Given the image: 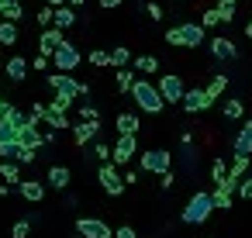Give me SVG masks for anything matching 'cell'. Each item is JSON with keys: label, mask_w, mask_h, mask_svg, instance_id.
Returning a JSON list of instances; mask_svg holds the SVG:
<instances>
[{"label": "cell", "mask_w": 252, "mask_h": 238, "mask_svg": "<svg viewBox=\"0 0 252 238\" xmlns=\"http://www.w3.org/2000/svg\"><path fill=\"white\" fill-rule=\"evenodd\" d=\"M4 118H7V121H11V124H14L18 131H21V128L28 124V114H21L18 107H7V114H4Z\"/></svg>", "instance_id": "obj_33"}, {"label": "cell", "mask_w": 252, "mask_h": 238, "mask_svg": "<svg viewBox=\"0 0 252 238\" xmlns=\"http://www.w3.org/2000/svg\"><path fill=\"white\" fill-rule=\"evenodd\" d=\"M0 18H4V21H11V25H18V21L25 18V11H21V4H18V0H11V4H4V7H0Z\"/></svg>", "instance_id": "obj_21"}, {"label": "cell", "mask_w": 252, "mask_h": 238, "mask_svg": "<svg viewBox=\"0 0 252 238\" xmlns=\"http://www.w3.org/2000/svg\"><path fill=\"white\" fill-rule=\"evenodd\" d=\"M76 231H80L83 238H114L111 228H107L104 221H97V217H80V221H76Z\"/></svg>", "instance_id": "obj_9"}, {"label": "cell", "mask_w": 252, "mask_h": 238, "mask_svg": "<svg viewBox=\"0 0 252 238\" xmlns=\"http://www.w3.org/2000/svg\"><path fill=\"white\" fill-rule=\"evenodd\" d=\"M45 104H32V111H28V124H38V121H45Z\"/></svg>", "instance_id": "obj_37"}, {"label": "cell", "mask_w": 252, "mask_h": 238, "mask_svg": "<svg viewBox=\"0 0 252 238\" xmlns=\"http://www.w3.org/2000/svg\"><path fill=\"white\" fill-rule=\"evenodd\" d=\"M231 4H235V0H231Z\"/></svg>", "instance_id": "obj_56"}, {"label": "cell", "mask_w": 252, "mask_h": 238, "mask_svg": "<svg viewBox=\"0 0 252 238\" xmlns=\"http://www.w3.org/2000/svg\"><path fill=\"white\" fill-rule=\"evenodd\" d=\"M73 21H76V11H73V7H56V18H52V25H56L59 31H63V28H69Z\"/></svg>", "instance_id": "obj_20"}, {"label": "cell", "mask_w": 252, "mask_h": 238, "mask_svg": "<svg viewBox=\"0 0 252 238\" xmlns=\"http://www.w3.org/2000/svg\"><path fill=\"white\" fill-rule=\"evenodd\" d=\"M131 87H135V73L121 69V73H118V90H121V93H131Z\"/></svg>", "instance_id": "obj_32"}, {"label": "cell", "mask_w": 252, "mask_h": 238, "mask_svg": "<svg viewBox=\"0 0 252 238\" xmlns=\"http://www.w3.org/2000/svg\"><path fill=\"white\" fill-rule=\"evenodd\" d=\"M45 4H49V7H63V4H66V0H45Z\"/></svg>", "instance_id": "obj_50"}, {"label": "cell", "mask_w": 252, "mask_h": 238, "mask_svg": "<svg viewBox=\"0 0 252 238\" xmlns=\"http://www.w3.org/2000/svg\"><path fill=\"white\" fill-rule=\"evenodd\" d=\"M49 186L66 190V186H69V169H66V166H52V169H49Z\"/></svg>", "instance_id": "obj_17"}, {"label": "cell", "mask_w": 252, "mask_h": 238, "mask_svg": "<svg viewBox=\"0 0 252 238\" xmlns=\"http://www.w3.org/2000/svg\"><path fill=\"white\" fill-rule=\"evenodd\" d=\"M4 4H11V0H0V7H4Z\"/></svg>", "instance_id": "obj_55"}, {"label": "cell", "mask_w": 252, "mask_h": 238, "mask_svg": "<svg viewBox=\"0 0 252 238\" xmlns=\"http://www.w3.org/2000/svg\"><path fill=\"white\" fill-rule=\"evenodd\" d=\"M7 76L18 83V80H25L28 76V59H21V56H14L11 62H7Z\"/></svg>", "instance_id": "obj_19"}, {"label": "cell", "mask_w": 252, "mask_h": 238, "mask_svg": "<svg viewBox=\"0 0 252 238\" xmlns=\"http://www.w3.org/2000/svg\"><path fill=\"white\" fill-rule=\"evenodd\" d=\"M211 52H214V59H235V45L228 38H214L211 42Z\"/></svg>", "instance_id": "obj_18"}, {"label": "cell", "mask_w": 252, "mask_h": 238, "mask_svg": "<svg viewBox=\"0 0 252 238\" xmlns=\"http://www.w3.org/2000/svg\"><path fill=\"white\" fill-rule=\"evenodd\" d=\"M235 155H252V121L242 124V131L235 138Z\"/></svg>", "instance_id": "obj_16"}, {"label": "cell", "mask_w": 252, "mask_h": 238, "mask_svg": "<svg viewBox=\"0 0 252 238\" xmlns=\"http://www.w3.org/2000/svg\"><path fill=\"white\" fill-rule=\"evenodd\" d=\"M69 104H73L69 97H59V93H56V100L49 104V114H66V111H69Z\"/></svg>", "instance_id": "obj_34"}, {"label": "cell", "mask_w": 252, "mask_h": 238, "mask_svg": "<svg viewBox=\"0 0 252 238\" xmlns=\"http://www.w3.org/2000/svg\"><path fill=\"white\" fill-rule=\"evenodd\" d=\"M52 18H56V7H42V11L35 14V21H38L42 28H52Z\"/></svg>", "instance_id": "obj_35"}, {"label": "cell", "mask_w": 252, "mask_h": 238, "mask_svg": "<svg viewBox=\"0 0 252 238\" xmlns=\"http://www.w3.org/2000/svg\"><path fill=\"white\" fill-rule=\"evenodd\" d=\"M45 121H49L52 128H69V121H66V114H49V111H45Z\"/></svg>", "instance_id": "obj_40"}, {"label": "cell", "mask_w": 252, "mask_h": 238, "mask_svg": "<svg viewBox=\"0 0 252 238\" xmlns=\"http://www.w3.org/2000/svg\"><path fill=\"white\" fill-rule=\"evenodd\" d=\"M245 35H249V38H252V21H249V25H245Z\"/></svg>", "instance_id": "obj_54"}, {"label": "cell", "mask_w": 252, "mask_h": 238, "mask_svg": "<svg viewBox=\"0 0 252 238\" xmlns=\"http://www.w3.org/2000/svg\"><path fill=\"white\" fill-rule=\"evenodd\" d=\"M145 11H149V18H152V21H159V18H162V7H159V4H149Z\"/></svg>", "instance_id": "obj_47"}, {"label": "cell", "mask_w": 252, "mask_h": 238, "mask_svg": "<svg viewBox=\"0 0 252 238\" xmlns=\"http://www.w3.org/2000/svg\"><path fill=\"white\" fill-rule=\"evenodd\" d=\"M18 193H21L25 200L38 204V200L45 197V183H38V179H25V183H18Z\"/></svg>", "instance_id": "obj_15"}, {"label": "cell", "mask_w": 252, "mask_h": 238, "mask_svg": "<svg viewBox=\"0 0 252 238\" xmlns=\"http://www.w3.org/2000/svg\"><path fill=\"white\" fill-rule=\"evenodd\" d=\"M180 104H183V107H187V111H190V114H197V111H207V107H211V104H214V100H211V97H207V90H187V93H183V100H180Z\"/></svg>", "instance_id": "obj_10"}, {"label": "cell", "mask_w": 252, "mask_h": 238, "mask_svg": "<svg viewBox=\"0 0 252 238\" xmlns=\"http://www.w3.org/2000/svg\"><path fill=\"white\" fill-rule=\"evenodd\" d=\"M156 90H159V97H162V100H169V104H180V100H183V93H187V87H183V80H180L176 73H166V76L159 80V87H156Z\"/></svg>", "instance_id": "obj_6"}, {"label": "cell", "mask_w": 252, "mask_h": 238, "mask_svg": "<svg viewBox=\"0 0 252 238\" xmlns=\"http://www.w3.org/2000/svg\"><path fill=\"white\" fill-rule=\"evenodd\" d=\"M28 231H32V224H28V221H18L11 235H14V238H28Z\"/></svg>", "instance_id": "obj_44"}, {"label": "cell", "mask_w": 252, "mask_h": 238, "mask_svg": "<svg viewBox=\"0 0 252 238\" xmlns=\"http://www.w3.org/2000/svg\"><path fill=\"white\" fill-rule=\"evenodd\" d=\"M169 166H173V159H169V152L166 149H152V152H145L142 155V169L145 173H169Z\"/></svg>", "instance_id": "obj_7"}, {"label": "cell", "mask_w": 252, "mask_h": 238, "mask_svg": "<svg viewBox=\"0 0 252 238\" xmlns=\"http://www.w3.org/2000/svg\"><path fill=\"white\" fill-rule=\"evenodd\" d=\"M224 87H228V76L221 73V76H214V80L207 83V97H211V100H218V97L224 93Z\"/></svg>", "instance_id": "obj_24"}, {"label": "cell", "mask_w": 252, "mask_h": 238, "mask_svg": "<svg viewBox=\"0 0 252 238\" xmlns=\"http://www.w3.org/2000/svg\"><path fill=\"white\" fill-rule=\"evenodd\" d=\"M90 62H94V66H111V56L97 49V52H90Z\"/></svg>", "instance_id": "obj_42"}, {"label": "cell", "mask_w": 252, "mask_h": 238, "mask_svg": "<svg viewBox=\"0 0 252 238\" xmlns=\"http://www.w3.org/2000/svg\"><path fill=\"white\" fill-rule=\"evenodd\" d=\"M211 204H214V210H228V207H231V193H224V190L218 186V190L211 193Z\"/></svg>", "instance_id": "obj_29"}, {"label": "cell", "mask_w": 252, "mask_h": 238, "mask_svg": "<svg viewBox=\"0 0 252 238\" xmlns=\"http://www.w3.org/2000/svg\"><path fill=\"white\" fill-rule=\"evenodd\" d=\"M211 210H214L211 193H193V197L187 200V207H183V221H187V224H204V221L211 217Z\"/></svg>", "instance_id": "obj_3"}, {"label": "cell", "mask_w": 252, "mask_h": 238, "mask_svg": "<svg viewBox=\"0 0 252 238\" xmlns=\"http://www.w3.org/2000/svg\"><path fill=\"white\" fill-rule=\"evenodd\" d=\"M7 107H11L7 100H0V118H4V114H7Z\"/></svg>", "instance_id": "obj_51"}, {"label": "cell", "mask_w": 252, "mask_h": 238, "mask_svg": "<svg viewBox=\"0 0 252 238\" xmlns=\"http://www.w3.org/2000/svg\"><path fill=\"white\" fill-rule=\"evenodd\" d=\"M18 142H21L25 149H32V152H35V149H38V145L45 142V135H42V131H38L35 124H25V128L18 131Z\"/></svg>", "instance_id": "obj_14"}, {"label": "cell", "mask_w": 252, "mask_h": 238, "mask_svg": "<svg viewBox=\"0 0 252 238\" xmlns=\"http://www.w3.org/2000/svg\"><path fill=\"white\" fill-rule=\"evenodd\" d=\"M97 176H100V186H104V190H107L111 197H121V193H125V179H121V176L114 173V166H111V162H104Z\"/></svg>", "instance_id": "obj_8"}, {"label": "cell", "mask_w": 252, "mask_h": 238, "mask_svg": "<svg viewBox=\"0 0 252 238\" xmlns=\"http://www.w3.org/2000/svg\"><path fill=\"white\" fill-rule=\"evenodd\" d=\"M7 193H11V186H7V183H0V197H7Z\"/></svg>", "instance_id": "obj_52"}, {"label": "cell", "mask_w": 252, "mask_h": 238, "mask_svg": "<svg viewBox=\"0 0 252 238\" xmlns=\"http://www.w3.org/2000/svg\"><path fill=\"white\" fill-rule=\"evenodd\" d=\"M107 56H111V66H114V69H125V66L131 62V52H128L125 45H114V52H107Z\"/></svg>", "instance_id": "obj_22"}, {"label": "cell", "mask_w": 252, "mask_h": 238, "mask_svg": "<svg viewBox=\"0 0 252 238\" xmlns=\"http://www.w3.org/2000/svg\"><path fill=\"white\" fill-rule=\"evenodd\" d=\"M69 4H73V7H83V4H87V0H69Z\"/></svg>", "instance_id": "obj_53"}, {"label": "cell", "mask_w": 252, "mask_h": 238, "mask_svg": "<svg viewBox=\"0 0 252 238\" xmlns=\"http://www.w3.org/2000/svg\"><path fill=\"white\" fill-rule=\"evenodd\" d=\"M131 97H135V104H138L145 114H159V111L166 107V100L159 97V90H156L152 83H145V80H135V87H131Z\"/></svg>", "instance_id": "obj_1"}, {"label": "cell", "mask_w": 252, "mask_h": 238, "mask_svg": "<svg viewBox=\"0 0 252 238\" xmlns=\"http://www.w3.org/2000/svg\"><path fill=\"white\" fill-rule=\"evenodd\" d=\"M238 197H242V200H252V176H245V179L238 183Z\"/></svg>", "instance_id": "obj_41"}, {"label": "cell", "mask_w": 252, "mask_h": 238, "mask_svg": "<svg viewBox=\"0 0 252 238\" xmlns=\"http://www.w3.org/2000/svg\"><path fill=\"white\" fill-rule=\"evenodd\" d=\"M131 155H135V135H121L118 142H114V162L118 166H125V162H131Z\"/></svg>", "instance_id": "obj_11"}, {"label": "cell", "mask_w": 252, "mask_h": 238, "mask_svg": "<svg viewBox=\"0 0 252 238\" xmlns=\"http://www.w3.org/2000/svg\"><path fill=\"white\" fill-rule=\"evenodd\" d=\"M4 142H18V128L7 118H0V145H4Z\"/></svg>", "instance_id": "obj_27"}, {"label": "cell", "mask_w": 252, "mask_h": 238, "mask_svg": "<svg viewBox=\"0 0 252 238\" xmlns=\"http://www.w3.org/2000/svg\"><path fill=\"white\" fill-rule=\"evenodd\" d=\"M166 42L169 45H183V49H197L204 42V28L200 25H176L166 31Z\"/></svg>", "instance_id": "obj_2"}, {"label": "cell", "mask_w": 252, "mask_h": 238, "mask_svg": "<svg viewBox=\"0 0 252 238\" xmlns=\"http://www.w3.org/2000/svg\"><path fill=\"white\" fill-rule=\"evenodd\" d=\"M118 131H121V135H135V131H138V118H135V114H121V118H118Z\"/></svg>", "instance_id": "obj_25"}, {"label": "cell", "mask_w": 252, "mask_h": 238, "mask_svg": "<svg viewBox=\"0 0 252 238\" xmlns=\"http://www.w3.org/2000/svg\"><path fill=\"white\" fill-rule=\"evenodd\" d=\"M245 169H249V155H235V166L228 169V176H231V179H242Z\"/></svg>", "instance_id": "obj_30"}, {"label": "cell", "mask_w": 252, "mask_h": 238, "mask_svg": "<svg viewBox=\"0 0 252 238\" xmlns=\"http://www.w3.org/2000/svg\"><path fill=\"white\" fill-rule=\"evenodd\" d=\"M218 14H221V21L228 25V21L235 18V4H231V0H221V4H218Z\"/></svg>", "instance_id": "obj_38"}, {"label": "cell", "mask_w": 252, "mask_h": 238, "mask_svg": "<svg viewBox=\"0 0 252 238\" xmlns=\"http://www.w3.org/2000/svg\"><path fill=\"white\" fill-rule=\"evenodd\" d=\"M49 87H52L59 97H69V100H76V97H83V93H87V87H83V83H76L69 73H52V76H49Z\"/></svg>", "instance_id": "obj_4"}, {"label": "cell", "mask_w": 252, "mask_h": 238, "mask_svg": "<svg viewBox=\"0 0 252 238\" xmlns=\"http://www.w3.org/2000/svg\"><path fill=\"white\" fill-rule=\"evenodd\" d=\"M97 131H100V121H80L73 128V138H76V145H87V142L97 138Z\"/></svg>", "instance_id": "obj_13"}, {"label": "cell", "mask_w": 252, "mask_h": 238, "mask_svg": "<svg viewBox=\"0 0 252 238\" xmlns=\"http://www.w3.org/2000/svg\"><path fill=\"white\" fill-rule=\"evenodd\" d=\"M121 0H100V7H118Z\"/></svg>", "instance_id": "obj_49"}, {"label": "cell", "mask_w": 252, "mask_h": 238, "mask_svg": "<svg viewBox=\"0 0 252 238\" xmlns=\"http://www.w3.org/2000/svg\"><path fill=\"white\" fill-rule=\"evenodd\" d=\"M0 176H4L7 183H21V169H18V162H0Z\"/></svg>", "instance_id": "obj_26"}, {"label": "cell", "mask_w": 252, "mask_h": 238, "mask_svg": "<svg viewBox=\"0 0 252 238\" xmlns=\"http://www.w3.org/2000/svg\"><path fill=\"white\" fill-rule=\"evenodd\" d=\"M94 155H97L100 162H111V149H107L104 142H97V149H94Z\"/></svg>", "instance_id": "obj_43"}, {"label": "cell", "mask_w": 252, "mask_h": 238, "mask_svg": "<svg viewBox=\"0 0 252 238\" xmlns=\"http://www.w3.org/2000/svg\"><path fill=\"white\" fill-rule=\"evenodd\" d=\"M52 62H56V69H59V73H73V69L80 66V49H76V45H69V42H63V45L52 52Z\"/></svg>", "instance_id": "obj_5"}, {"label": "cell", "mask_w": 252, "mask_h": 238, "mask_svg": "<svg viewBox=\"0 0 252 238\" xmlns=\"http://www.w3.org/2000/svg\"><path fill=\"white\" fill-rule=\"evenodd\" d=\"M135 69H138V73H156V69H159V59H156V56H138V59H135Z\"/></svg>", "instance_id": "obj_28"}, {"label": "cell", "mask_w": 252, "mask_h": 238, "mask_svg": "<svg viewBox=\"0 0 252 238\" xmlns=\"http://www.w3.org/2000/svg\"><path fill=\"white\" fill-rule=\"evenodd\" d=\"M211 176H214V186H221V183L228 179V166H224V159H214V166H211Z\"/></svg>", "instance_id": "obj_31"}, {"label": "cell", "mask_w": 252, "mask_h": 238, "mask_svg": "<svg viewBox=\"0 0 252 238\" xmlns=\"http://www.w3.org/2000/svg\"><path fill=\"white\" fill-rule=\"evenodd\" d=\"M159 186H162V190H169V186H173V173H162V183H159Z\"/></svg>", "instance_id": "obj_48"}, {"label": "cell", "mask_w": 252, "mask_h": 238, "mask_svg": "<svg viewBox=\"0 0 252 238\" xmlns=\"http://www.w3.org/2000/svg\"><path fill=\"white\" fill-rule=\"evenodd\" d=\"M114 238H138V235H135V228H128V224H121V228L114 231Z\"/></svg>", "instance_id": "obj_46"}, {"label": "cell", "mask_w": 252, "mask_h": 238, "mask_svg": "<svg viewBox=\"0 0 252 238\" xmlns=\"http://www.w3.org/2000/svg\"><path fill=\"white\" fill-rule=\"evenodd\" d=\"M80 114H83V121H100V118H97V107H90V104H83Z\"/></svg>", "instance_id": "obj_45"}, {"label": "cell", "mask_w": 252, "mask_h": 238, "mask_svg": "<svg viewBox=\"0 0 252 238\" xmlns=\"http://www.w3.org/2000/svg\"><path fill=\"white\" fill-rule=\"evenodd\" d=\"M14 42H18V25L0 21V45H14Z\"/></svg>", "instance_id": "obj_23"}, {"label": "cell", "mask_w": 252, "mask_h": 238, "mask_svg": "<svg viewBox=\"0 0 252 238\" xmlns=\"http://www.w3.org/2000/svg\"><path fill=\"white\" fill-rule=\"evenodd\" d=\"M59 45H63V31H59V28H45V31H42V38H38L42 56H52Z\"/></svg>", "instance_id": "obj_12"}, {"label": "cell", "mask_w": 252, "mask_h": 238, "mask_svg": "<svg viewBox=\"0 0 252 238\" xmlns=\"http://www.w3.org/2000/svg\"><path fill=\"white\" fill-rule=\"evenodd\" d=\"M224 118L238 121V118H242V100H228V104H224Z\"/></svg>", "instance_id": "obj_39"}, {"label": "cell", "mask_w": 252, "mask_h": 238, "mask_svg": "<svg viewBox=\"0 0 252 238\" xmlns=\"http://www.w3.org/2000/svg\"><path fill=\"white\" fill-rule=\"evenodd\" d=\"M214 25H221V14H218V7L204 11V18H200V28H214Z\"/></svg>", "instance_id": "obj_36"}]
</instances>
